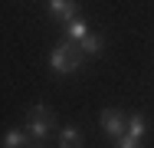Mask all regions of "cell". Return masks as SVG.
Segmentation results:
<instances>
[{
  "instance_id": "9c48e42d",
  "label": "cell",
  "mask_w": 154,
  "mask_h": 148,
  "mask_svg": "<svg viewBox=\"0 0 154 148\" xmlns=\"http://www.w3.org/2000/svg\"><path fill=\"white\" fill-rule=\"evenodd\" d=\"M3 148H26V128H10L3 138Z\"/></svg>"
},
{
  "instance_id": "7a4b0ae2",
  "label": "cell",
  "mask_w": 154,
  "mask_h": 148,
  "mask_svg": "<svg viewBox=\"0 0 154 148\" xmlns=\"http://www.w3.org/2000/svg\"><path fill=\"white\" fill-rule=\"evenodd\" d=\"M53 128H56V112H53L49 105H33L30 118H26V135L36 138V142H43Z\"/></svg>"
},
{
  "instance_id": "52a82bcc",
  "label": "cell",
  "mask_w": 154,
  "mask_h": 148,
  "mask_svg": "<svg viewBox=\"0 0 154 148\" xmlns=\"http://www.w3.org/2000/svg\"><path fill=\"white\" fill-rule=\"evenodd\" d=\"M85 36H89L85 20H72V23H66V40H69V43H82Z\"/></svg>"
},
{
  "instance_id": "3957f363",
  "label": "cell",
  "mask_w": 154,
  "mask_h": 148,
  "mask_svg": "<svg viewBox=\"0 0 154 148\" xmlns=\"http://www.w3.org/2000/svg\"><path fill=\"white\" fill-rule=\"evenodd\" d=\"M98 122H102V128H105L108 135H115V138H122L125 132H128V115H125L122 109H102Z\"/></svg>"
},
{
  "instance_id": "277c9868",
  "label": "cell",
  "mask_w": 154,
  "mask_h": 148,
  "mask_svg": "<svg viewBox=\"0 0 154 148\" xmlns=\"http://www.w3.org/2000/svg\"><path fill=\"white\" fill-rule=\"evenodd\" d=\"M46 10H49L59 23L79 20V3H75V0H46Z\"/></svg>"
},
{
  "instance_id": "6da1fadb",
  "label": "cell",
  "mask_w": 154,
  "mask_h": 148,
  "mask_svg": "<svg viewBox=\"0 0 154 148\" xmlns=\"http://www.w3.org/2000/svg\"><path fill=\"white\" fill-rule=\"evenodd\" d=\"M82 63H85V53H82L75 43H69V40L56 43V46H53V53H49V69H53V72H59V76L79 72V69H82Z\"/></svg>"
},
{
  "instance_id": "ba28073f",
  "label": "cell",
  "mask_w": 154,
  "mask_h": 148,
  "mask_svg": "<svg viewBox=\"0 0 154 148\" xmlns=\"http://www.w3.org/2000/svg\"><path fill=\"white\" fill-rule=\"evenodd\" d=\"M59 148H82V132L79 128H62L59 132Z\"/></svg>"
},
{
  "instance_id": "8fae6325",
  "label": "cell",
  "mask_w": 154,
  "mask_h": 148,
  "mask_svg": "<svg viewBox=\"0 0 154 148\" xmlns=\"http://www.w3.org/2000/svg\"><path fill=\"white\" fill-rule=\"evenodd\" d=\"M33 148H39V145H33Z\"/></svg>"
},
{
  "instance_id": "8992f818",
  "label": "cell",
  "mask_w": 154,
  "mask_h": 148,
  "mask_svg": "<svg viewBox=\"0 0 154 148\" xmlns=\"http://www.w3.org/2000/svg\"><path fill=\"white\" fill-rule=\"evenodd\" d=\"M75 46H79V50H82L85 56H98V53L105 50V40H102L98 33H89V36H85L82 43H75Z\"/></svg>"
},
{
  "instance_id": "30bf717a",
  "label": "cell",
  "mask_w": 154,
  "mask_h": 148,
  "mask_svg": "<svg viewBox=\"0 0 154 148\" xmlns=\"http://www.w3.org/2000/svg\"><path fill=\"white\" fill-rule=\"evenodd\" d=\"M115 148H141V142H138V138H131V135H122V138L115 142Z\"/></svg>"
},
{
  "instance_id": "5b68a950",
  "label": "cell",
  "mask_w": 154,
  "mask_h": 148,
  "mask_svg": "<svg viewBox=\"0 0 154 148\" xmlns=\"http://www.w3.org/2000/svg\"><path fill=\"white\" fill-rule=\"evenodd\" d=\"M144 132H148V118L141 115V112H134V115H128V132L125 135H131V138H144Z\"/></svg>"
}]
</instances>
